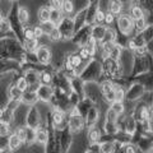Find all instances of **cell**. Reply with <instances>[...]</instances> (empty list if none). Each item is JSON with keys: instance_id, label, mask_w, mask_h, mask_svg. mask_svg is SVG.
<instances>
[{"instance_id": "41", "label": "cell", "mask_w": 153, "mask_h": 153, "mask_svg": "<svg viewBox=\"0 0 153 153\" xmlns=\"http://www.w3.org/2000/svg\"><path fill=\"white\" fill-rule=\"evenodd\" d=\"M87 153H94V152H92V151H88V152H87Z\"/></svg>"}, {"instance_id": "6", "label": "cell", "mask_w": 153, "mask_h": 153, "mask_svg": "<svg viewBox=\"0 0 153 153\" xmlns=\"http://www.w3.org/2000/svg\"><path fill=\"white\" fill-rule=\"evenodd\" d=\"M115 85L111 83V82H105V83H102L101 84V92L105 94V96H107V94H110V93H112V92H115Z\"/></svg>"}, {"instance_id": "42", "label": "cell", "mask_w": 153, "mask_h": 153, "mask_svg": "<svg viewBox=\"0 0 153 153\" xmlns=\"http://www.w3.org/2000/svg\"><path fill=\"white\" fill-rule=\"evenodd\" d=\"M0 22H1V13H0Z\"/></svg>"}, {"instance_id": "20", "label": "cell", "mask_w": 153, "mask_h": 153, "mask_svg": "<svg viewBox=\"0 0 153 153\" xmlns=\"http://www.w3.org/2000/svg\"><path fill=\"white\" fill-rule=\"evenodd\" d=\"M105 40H106V42H111V44H112V42L115 41V38H116V37H115V31L114 30H106V33H105Z\"/></svg>"}, {"instance_id": "21", "label": "cell", "mask_w": 153, "mask_h": 153, "mask_svg": "<svg viewBox=\"0 0 153 153\" xmlns=\"http://www.w3.org/2000/svg\"><path fill=\"white\" fill-rule=\"evenodd\" d=\"M100 151H101V153H112L114 146L111 143H103V144L100 147Z\"/></svg>"}, {"instance_id": "4", "label": "cell", "mask_w": 153, "mask_h": 153, "mask_svg": "<svg viewBox=\"0 0 153 153\" xmlns=\"http://www.w3.org/2000/svg\"><path fill=\"white\" fill-rule=\"evenodd\" d=\"M121 9H123V3L120 0H111V3H110V12H111L114 16L120 14Z\"/></svg>"}, {"instance_id": "29", "label": "cell", "mask_w": 153, "mask_h": 153, "mask_svg": "<svg viewBox=\"0 0 153 153\" xmlns=\"http://www.w3.org/2000/svg\"><path fill=\"white\" fill-rule=\"evenodd\" d=\"M135 27H137V30H143V28L146 27V21H144V18H140V19H137L135 21Z\"/></svg>"}, {"instance_id": "11", "label": "cell", "mask_w": 153, "mask_h": 153, "mask_svg": "<svg viewBox=\"0 0 153 153\" xmlns=\"http://www.w3.org/2000/svg\"><path fill=\"white\" fill-rule=\"evenodd\" d=\"M82 125H83V121L79 116H73L70 119V126L73 129H80Z\"/></svg>"}, {"instance_id": "27", "label": "cell", "mask_w": 153, "mask_h": 153, "mask_svg": "<svg viewBox=\"0 0 153 153\" xmlns=\"http://www.w3.org/2000/svg\"><path fill=\"white\" fill-rule=\"evenodd\" d=\"M25 37H26V40H33V38H36V36H35V30H31V28H26V30H25Z\"/></svg>"}, {"instance_id": "10", "label": "cell", "mask_w": 153, "mask_h": 153, "mask_svg": "<svg viewBox=\"0 0 153 153\" xmlns=\"http://www.w3.org/2000/svg\"><path fill=\"white\" fill-rule=\"evenodd\" d=\"M26 47H27V50L31 51V52L37 51V49H38V41H37V38H33V40H27Z\"/></svg>"}, {"instance_id": "19", "label": "cell", "mask_w": 153, "mask_h": 153, "mask_svg": "<svg viewBox=\"0 0 153 153\" xmlns=\"http://www.w3.org/2000/svg\"><path fill=\"white\" fill-rule=\"evenodd\" d=\"M124 97H125V92H124V89L121 88H115V101H120L123 102Z\"/></svg>"}, {"instance_id": "23", "label": "cell", "mask_w": 153, "mask_h": 153, "mask_svg": "<svg viewBox=\"0 0 153 153\" xmlns=\"http://www.w3.org/2000/svg\"><path fill=\"white\" fill-rule=\"evenodd\" d=\"M70 63H71V65L73 66H79L80 65V63H82V56L80 55H73L71 56V59H70Z\"/></svg>"}, {"instance_id": "24", "label": "cell", "mask_w": 153, "mask_h": 153, "mask_svg": "<svg viewBox=\"0 0 153 153\" xmlns=\"http://www.w3.org/2000/svg\"><path fill=\"white\" fill-rule=\"evenodd\" d=\"M9 133V125L7 123L0 120V135H7Z\"/></svg>"}, {"instance_id": "14", "label": "cell", "mask_w": 153, "mask_h": 153, "mask_svg": "<svg viewBox=\"0 0 153 153\" xmlns=\"http://www.w3.org/2000/svg\"><path fill=\"white\" fill-rule=\"evenodd\" d=\"M18 18L19 21H21L22 23H26L28 21V10L25 8H21L19 9V13H18Z\"/></svg>"}, {"instance_id": "39", "label": "cell", "mask_w": 153, "mask_h": 153, "mask_svg": "<svg viewBox=\"0 0 153 153\" xmlns=\"http://www.w3.org/2000/svg\"><path fill=\"white\" fill-rule=\"evenodd\" d=\"M148 110H149V116H151V119H153V105H151V106L148 107Z\"/></svg>"}, {"instance_id": "25", "label": "cell", "mask_w": 153, "mask_h": 153, "mask_svg": "<svg viewBox=\"0 0 153 153\" xmlns=\"http://www.w3.org/2000/svg\"><path fill=\"white\" fill-rule=\"evenodd\" d=\"M105 17H106V13L102 12V10H97L94 19L97 23H102V22H105Z\"/></svg>"}, {"instance_id": "37", "label": "cell", "mask_w": 153, "mask_h": 153, "mask_svg": "<svg viewBox=\"0 0 153 153\" xmlns=\"http://www.w3.org/2000/svg\"><path fill=\"white\" fill-rule=\"evenodd\" d=\"M54 121H55L56 124H60L61 121H63V116H61L60 114H55V115H54Z\"/></svg>"}, {"instance_id": "16", "label": "cell", "mask_w": 153, "mask_h": 153, "mask_svg": "<svg viewBox=\"0 0 153 153\" xmlns=\"http://www.w3.org/2000/svg\"><path fill=\"white\" fill-rule=\"evenodd\" d=\"M117 116H119V115L115 112L112 108H110L108 112H107V123L115 124V123H116V120H117Z\"/></svg>"}, {"instance_id": "18", "label": "cell", "mask_w": 153, "mask_h": 153, "mask_svg": "<svg viewBox=\"0 0 153 153\" xmlns=\"http://www.w3.org/2000/svg\"><path fill=\"white\" fill-rule=\"evenodd\" d=\"M49 35H50L51 41H59L60 38H61V32H60V30H57L56 27L49 33Z\"/></svg>"}, {"instance_id": "13", "label": "cell", "mask_w": 153, "mask_h": 153, "mask_svg": "<svg viewBox=\"0 0 153 153\" xmlns=\"http://www.w3.org/2000/svg\"><path fill=\"white\" fill-rule=\"evenodd\" d=\"M111 108H112L117 115H121V114L124 112V105H123V102H120V101H114V102L111 103Z\"/></svg>"}, {"instance_id": "17", "label": "cell", "mask_w": 153, "mask_h": 153, "mask_svg": "<svg viewBox=\"0 0 153 153\" xmlns=\"http://www.w3.org/2000/svg\"><path fill=\"white\" fill-rule=\"evenodd\" d=\"M36 139H37V142H40V143H42V144H45V143L47 142V134H46V131H44V130L37 131Z\"/></svg>"}, {"instance_id": "15", "label": "cell", "mask_w": 153, "mask_h": 153, "mask_svg": "<svg viewBox=\"0 0 153 153\" xmlns=\"http://www.w3.org/2000/svg\"><path fill=\"white\" fill-rule=\"evenodd\" d=\"M139 117L142 119L143 121H148L151 119L149 116V110H148V107H142L140 111H139Z\"/></svg>"}, {"instance_id": "5", "label": "cell", "mask_w": 153, "mask_h": 153, "mask_svg": "<svg viewBox=\"0 0 153 153\" xmlns=\"http://www.w3.org/2000/svg\"><path fill=\"white\" fill-rule=\"evenodd\" d=\"M9 148L10 149H18L19 147H21V144H22V139L19 138L17 134H13V135L9 138Z\"/></svg>"}, {"instance_id": "38", "label": "cell", "mask_w": 153, "mask_h": 153, "mask_svg": "<svg viewBox=\"0 0 153 153\" xmlns=\"http://www.w3.org/2000/svg\"><path fill=\"white\" fill-rule=\"evenodd\" d=\"M125 153H135V148L133 146H128L126 147V152Z\"/></svg>"}, {"instance_id": "33", "label": "cell", "mask_w": 153, "mask_h": 153, "mask_svg": "<svg viewBox=\"0 0 153 153\" xmlns=\"http://www.w3.org/2000/svg\"><path fill=\"white\" fill-rule=\"evenodd\" d=\"M115 21V18H114V14L111 12H108L106 13V17H105V22L107 23V25H111V23H114Z\"/></svg>"}, {"instance_id": "8", "label": "cell", "mask_w": 153, "mask_h": 153, "mask_svg": "<svg viewBox=\"0 0 153 153\" xmlns=\"http://www.w3.org/2000/svg\"><path fill=\"white\" fill-rule=\"evenodd\" d=\"M61 10L65 14H70L74 10V5L71 0H63V4H61Z\"/></svg>"}, {"instance_id": "31", "label": "cell", "mask_w": 153, "mask_h": 153, "mask_svg": "<svg viewBox=\"0 0 153 153\" xmlns=\"http://www.w3.org/2000/svg\"><path fill=\"white\" fill-rule=\"evenodd\" d=\"M92 54H91V51H89V47L87 46V47H83L82 50H80V56L83 57V59H87L88 56H91Z\"/></svg>"}, {"instance_id": "7", "label": "cell", "mask_w": 153, "mask_h": 153, "mask_svg": "<svg viewBox=\"0 0 153 153\" xmlns=\"http://www.w3.org/2000/svg\"><path fill=\"white\" fill-rule=\"evenodd\" d=\"M61 21V12L60 9H51V16H50V22L57 25Z\"/></svg>"}, {"instance_id": "36", "label": "cell", "mask_w": 153, "mask_h": 153, "mask_svg": "<svg viewBox=\"0 0 153 153\" xmlns=\"http://www.w3.org/2000/svg\"><path fill=\"white\" fill-rule=\"evenodd\" d=\"M41 79H42V82H44V83H50L51 76H50V74H49V73H42Z\"/></svg>"}, {"instance_id": "26", "label": "cell", "mask_w": 153, "mask_h": 153, "mask_svg": "<svg viewBox=\"0 0 153 153\" xmlns=\"http://www.w3.org/2000/svg\"><path fill=\"white\" fill-rule=\"evenodd\" d=\"M17 87L21 89V91H25L27 89V79L26 78H21V79H18V82H17Z\"/></svg>"}, {"instance_id": "9", "label": "cell", "mask_w": 153, "mask_h": 153, "mask_svg": "<svg viewBox=\"0 0 153 153\" xmlns=\"http://www.w3.org/2000/svg\"><path fill=\"white\" fill-rule=\"evenodd\" d=\"M105 33H106V30L102 28L101 26H97L93 30V37L96 38V40H102V38L105 37Z\"/></svg>"}, {"instance_id": "35", "label": "cell", "mask_w": 153, "mask_h": 153, "mask_svg": "<svg viewBox=\"0 0 153 153\" xmlns=\"http://www.w3.org/2000/svg\"><path fill=\"white\" fill-rule=\"evenodd\" d=\"M44 28L42 27H36L35 28V36H36V38H40V37H42L44 36Z\"/></svg>"}, {"instance_id": "22", "label": "cell", "mask_w": 153, "mask_h": 153, "mask_svg": "<svg viewBox=\"0 0 153 153\" xmlns=\"http://www.w3.org/2000/svg\"><path fill=\"white\" fill-rule=\"evenodd\" d=\"M100 137H101V134H100V130L98 129H92V130L89 131V139L92 142H97L100 139Z\"/></svg>"}, {"instance_id": "32", "label": "cell", "mask_w": 153, "mask_h": 153, "mask_svg": "<svg viewBox=\"0 0 153 153\" xmlns=\"http://www.w3.org/2000/svg\"><path fill=\"white\" fill-rule=\"evenodd\" d=\"M119 55H120V50H119L116 46H114V47H112V50H111V52H110V56H112V59L117 60Z\"/></svg>"}, {"instance_id": "3", "label": "cell", "mask_w": 153, "mask_h": 153, "mask_svg": "<svg viewBox=\"0 0 153 153\" xmlns=\"http://www.w3.org/2000/svg\"><path fill=\"white\" fill-rule=\"evenodd\" d=\"M50 16H51V10L49 8H41L38 10V19H40L41 23L50 22Z\"/></svg>"}, {"instance_id": "40", "label": "cell", "mask_w": 153, "mask_h": 153, "mask_svg": "<svg viewBox=\"0 0 153 153\" xmlns=\"http://www.w3.org/2000/svg\"><path fill=\"white\" fill-rule=\"evenodd\" d=\"M1 115H3V110L0 108V117H1Z\"/></svg>"}, {"instance_id": "2", "label": "cell", "mask_w": 153, "mask_h": 153, "mask_svg": "<svg viewBox=\"0 0 153 153\" xmlns=\"http://www.w3.org/2000/svg\"><path fill=\"white\" fill-rule=\"evenodd\" d=\"M36 52H37V57H38V60H40L42 64H47V63L50 61L51 55H50L49 49H46V47H38Z\"/></svg>"}, {"instance_id": "28", "label": "cell", "mask_w": 153, "mask_h": 153, "mask_svg": "<svg viewBox=\"0 0 153 153\" xmlns=\"http://www.w3.org/2000/svg\"><path fill=\"white\" fill-rule=\"evenodd\" d=\"M63 0H50V7L51 9H61Z\"/></svg>"}, {"instance_id": "34", "label": "cell", "mask_w": 153, "mask_h": 153, "mask_svg": "<svg viewBox=\"0 0 153 153\" xmlns=\"http://www.w3.org/2000/svg\"><path fill=\"white\" fill-rule=\"evenodd\" d=\"M22 93H23V91H21L18 87H14V88L12 89V96H13L14 98H16V96H17V98L22 97Z\"/></svg>"}, {"instance_id": "1", "label": "cell", "mask_w": 153, "mask_h": 153, "mask_svg": "<svg viewBox=\"0 0 153 153\" xmlns=\"http://www.w3.org/2000/svg\"><path fill=\"white\" fill-rule=\"evenodd\" d=\"M133 27H134V23L129 16L123 14V16L119 18V28H120V31L124 33V35H129V33L131 32Z\"/></svg>"}, {"instance_id": "12", "label": "cell", "mask_w": 153, "mask_h": 153, "mask_svg": "<svg viewBox=\"0 0 153 153\" xmlns=\"http://www.w3.org/2000/svg\"><path fill=\"white\" fill-rule=\"evenodd\" d=\"M131 18L134 19V21L143 18V10H142V9L138 7V5H135V7L131 8Z\"/></svg>"}, {"instance_id": "30", "label": "cell", "mask_w": 153, "mask_h": 153, "mask_svg": "<svg viewBox=\"0 0 153 153\" xmlns=\"http://www.w3.org/2000/svg\"><path fill=\"white\" fill-rule=\"evenodd\" d=\"M17 135L21 138L22 142H25L27 139V129H19V130L17 131Z\"/></svg>"}]
</instances>
